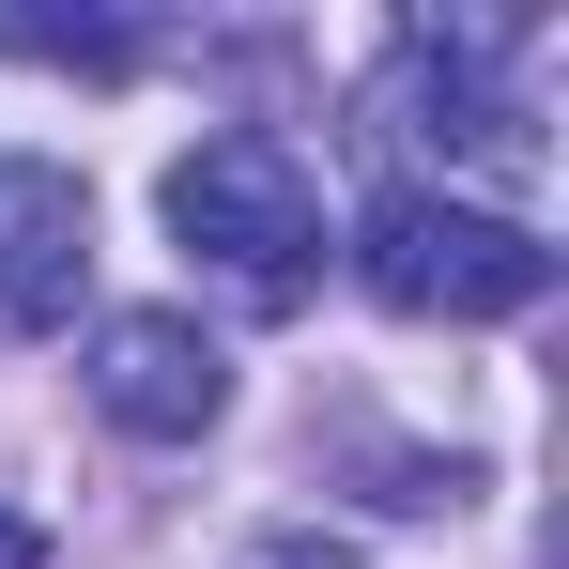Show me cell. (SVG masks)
<instances>
[{
  "label": "cell",
  "mask_w": 569,
  "mask_h": 569,
  "mask_svg": "<svg viewBox=\"0 0 569 569\" xmlns=\"http://www.w3.org/2000/svg\"><path fill=\"white\" fill-rule=\"evenodd\" d=\"M355 278L400 308V323H523L555 292V247L492 200H447V186H385L370 231H355Z\"/></svg>",
  "instance_id": "6da1fadb"
},
{
  "label": "cell",
  "mask_w": 569,
  "mask_h": 569,
  "mask_svg": "<svg viewBox=\"0 0 569 569\" xmlns=\"http://www.w3.org/2000/svg\"><path fill=\"white\" fill-rule=\"evenodd\" d=\"M0 569H47V539H31V508H0Z\"/></svg>",
  "instance_id": "5b68a950"
},
{
  "label": "cell",
  "mask_w": 569,
  "mask_h": 569,
  "mask_svg": "<svg viewBox=\"0 0 569 569\" xmlns=\"http://www.w3.org/2000/svg\"><path fill=\"white\" fill-rule=\"evenodd\" d=\"M78 278H93V186L78 170H0V339H47L78 323Z\"/></svg>",
  "instance_id": "277c9868"
},
{
  "label": "cell",
  "mask_w": 569,
  "mask_h": 569,
  "mask_svg": "<svg viewBox=\"0 0 569 569\" xmlns=\"http://www.w3.org/2000/svg\"><path fill=\"white\" fill-rule=\"evenodd\" d=\"M247 569H339V555H323V539H262Z\"/></svg>",
  "instance_id": "8992f818"
},
{
  "label": "cell",
  "mask_w": 569,
  "mask_h": 569,
  "mask_svg": "<svg viewBox=\"0 0 569 569\" xmlns=\"http://www.w3.org/2000/svg\"><path fill=\"white\" fill-rule=\"evenodd\" d=\"M93 416L139 431V447H200L231 416V355L200 339L186 308H108L93 323Z\"/></svg>",
  "instance_id": "3957f363"
},
{
  "label": "cell",
  "mask_w": 569,
  "mask_h": 569,
  "mask_svg": "<svg viewBox=\"0 0 569 569\" xmlns=\"http://www.w3.org/2000/svg\"><path fill=\"white\" fill-rule=\"evenodd\" d=\"M170 247L216 262L247 308H292V292L323 278V186L292 170V139L231 123V139H200L186 170H170Z\"/></svg>",
  "instance_id": "7a4b0ae2"
}]
</instances>
